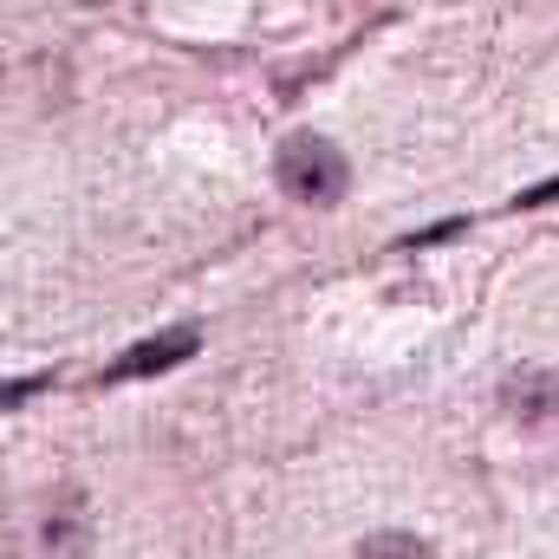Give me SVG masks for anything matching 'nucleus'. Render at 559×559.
Returning <instances> with one entry per match:
<instances>
[{"label":"nucleus","mask_w":559,"mask_h":559,"mask_svg":"<svg viewBox=\"0 0 559 559\" xmlns=\"http://www.w3.org/2000/svg\"><path fill=\"white\" fill-rule=\"evenodd\" d=\"M280 189L293 195V202H306V209H332L345 189H352V163L338 156V143L312 138V131H299V138L280 143Z\"/></svg>","instance_id":"obj_1"},{"label":"nucleus","mask_w":559,"mask_h":559,"mask_svg":"<svg viewBox=\"0 0 559 559\" xmlns=\"http://www.w3.org/2000/svg\"><path fill=\"white\" fill-rule=\"evenodd\" d=\"M195 345H202V332H195V325H169V332H156V338L131 345L124 358H111V365H105V384L156 378V371H169V365H189V358H195Z\"/></svg>","instance_id":"obj_2"},{"label":"nucleus","mask_w":559,"mask_h":559,"mask_svg":"<svg viewBox=\"0 0 559 559\" xmlns=\"http://www.w3.org/2000/svg\"><path fill=\"white\" fill-rule=\"evenodd\" d=\"M501 397H508V417L527 423V429H540V423L559 417V378L554 371H514Z\"/></svg>","instance_id":"obj_3"},{"label":"nucleus","mask_w":559,"mask_h":559,"mask_svg":"<svg viewBox=\"0 0 559 559\" xmlns=\"http://www.w3.org/2000/svg\"><path fill=\"white\" fill-rule=\"evenodd\" d=\"M79 547H85L79 514H72V508H52V521H46V554H52V559H72Z\"/></svg>","instance_id":"obj_4"},{"label":"nucleus","mask_w":559,"mask_h":559,"mask_svg":"<svg viewBox=\"0 0 559 559\" xmlns=\"http://www.w3.org/2000/svg\"><path fill=\"white\" fill-rule=\"evenodd\" d=\"M358 559H436V554L423 547L417 534H371V540L358 547Z\"/></svg>","instance_id":"obj_5"}]
</instances>
